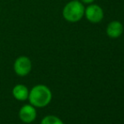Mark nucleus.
<instances>
[{"label":"nucleus","mask_w":124,"mask_h":124,"mask_svg":"<svg viewBox=\"0 0 124 124\" xmlns=\"http://www.w3.org/2000/svg\"><path fill=\"white\" fill-rule=\"evenodd\" d=\"M32 69V62L26 56H20L14 62V71L18 76L25 77L31 73Z\"/></svg>","instance_id":"4"},{"label":"nucleus","mask_w":124,"mask_h":124,"mask_svg":"<svg viewBox=\"0 0 124 124\" xmlns=\"http://www.w3.org/2000/svg\"><path fill=\"white\" fill-rule=\"evenodd\" d=\"M36 108L31 104H25L19 111V117L24 123H31L36 119Z\"/></svg>","instance_id":"5"},{"label":"nucleus","mask_w":124,"mask_h":124,"mask_svg":"<svg viewBox=\"0 0 124 124\" xmlns=\"http://www.w3.org/2000/svg\"><path fill=\"white\" fill-rule=\"evenodd\" d=\"M85 16L89 22L92 24H98L104 19V10L100 5L90 3L85 9Z\"/></svg>","instance_id":"3"},{"label":"nucleus","mask_w":124,"mask_h":124,"mask_svg":"<svg viewBox=\"0 0 124 124\" xmlns=\"http://www.w3.org/2000/svg\"><path fill=\"white\" fill-rule=\"evenodd\" d=\"M85 4L79 0H72L62 8V17L69 23H77L85 16Z\"/></svg>","instance_id":"2"},{"label":"nucleus","mask_w":124,"mask_h":124,"mask_svg":"<svg viewBox=\"0 0 124 124\" xmlns=\"http://www.w3.org/2000/svg\"><path fill=\"white\" fill-rule=\"evenodd\" d=\"M79 1H81L84 4H90V3H93L95 0H79Z\"/></svg>","instance_id":"9"},{"label":"nucleus","mask_w":124,"mask_h":124,"mask_svg":"<svg viewBox=\"0 0 124 124\" xmlns=\"http://www.w3.org/2000/svg\"><path fill=\"white\" fill-rule=\"evenodd\" d=\"M29 91L30 90L25 86V85L19 84L16 85L12 90V95L14 98L19 101H25L28 100L29 96Z\"/></svg>","instance_id":"7"},{"label":"nucleus","mask_w":124,"mask_h":124,"mask_svg":"<svg viewBox=\"0 0 124 124\" xmlns=\"http://www.w3.org/2000/svg\"><path fill=\"white\" fill-rule=\"evenodd\" d=\"M52 93L45 85H36L29 91L28 101L30 104L36 108H44L51 103Z\"/></svg>","instance_id":"1"},{"label":"nucleus","mask_w":124,"mask_h":124,"mask_svg":"<svg viewBox=\"0 0 124 124\" xmlns=\"http://www.w3.org/2000/svg\"><path fill=\"white\" fill-rule=\"evenodd\" d=\"M124 31L123 25L118 20H112L106 26V35L111 39H116L123 35Z\"/></svg>","instance_id":"6"},{"label":"nucleus","mask_w":124,"mask_h":124,"mask_svg":"<svg viewBox=\"0 0 124 124\" xmlns=\"http://www.w3.org/2000/svg\"><path fill=\"white\" fill-rule=\"evenodd\" d=\"M40 124H64V123L58 116L54 115H47L41 119Z\"/></svg>","instance_id":"8"}]
</instances>
